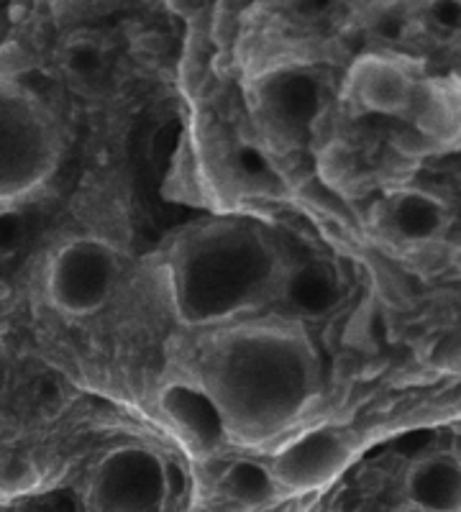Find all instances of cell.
I'll return each mask as SVG.
<instances>
[{
  "instance_id": "1",
  "label": "cell",
  "mask_w": 461,
  "mask_h": 512,
  "mask_svg": "<svg viewBox=\"0 0 461 512\" xmlns=\"http://www.w3.org/2000/svg\"><path fill=\"white\" fill-rule=\"evenodd\" d=\"M116 251L103 239H75L49 267V297L62 313L88 315L103 308L116 282Z\"/></svg>"
},
{
  "instance_id": "2",
  "label": "cell",
  "mask_w": 461,
  "mask_h": 512,
  "mask_svg": "<svg viewBox=\"0 0 461 512\" xmlns=\"http://www.w3.org/2000/svg\"><path fill=\"white\" fill-rule=\"evenodd\" d=\"M167 497L162 461L144 448H116L100 461L93 484L98 512H159Z\"/></svg>"
},
{
  "instance_id": "3",
  "label": "cell",
  "mask_w": 461,
  "mask_h": 512,
  "mask_svg": "<svg viewBox=\"0 0 461 512\" xmlns=\"http://www.w3.org/2000/svg\"><path fill=\"white\" fill-rule=\"evenodd\" d=\"M354 448L351 433L323 425L282 448L272 464V474L277 484L290 492H313L344 472L354 456Z\"/></svg>"
},
{
  "instance_id": "4",
  "label": "cell",
  "mask_w": 461,
  "mask_h": 512,
  "mask_svg": "<svg viewBox=\"0 0 461 512\" xmlns=\"http://www.w3.org/2000/svg\"><path fill=\"white\" fill-rule=\"evenodd\" d=\"M349 90L367 111L395 116L408 113L418 82L405 59L362 57L351 67Z\"/></svg>"
},
{
  "instance_id": "5",
  "label": "cell",
  "mask_w": 461,
  "mask_h": 512,
  "mask_svg": "<svg viewBox=\"0 0 461 512\" xmlns=\"http://www.w3.org/2000/svg\"><path fill=\"white\" fill-rule=\"evenodd\" d=\"M408 113L413 128L433 141L438 149H451L461 141V80L441 77L418 85Z\"/></svg>"
},
{
  "instance_id": "6",
  "label": "cell",
  "mask_w": 461,
  "mask_h": 512,
  "mask_svg": "<svg viewBox=\"0 0 461 512\" xmlns=\"http://www.w3.org/2000/svg\"><path fill=\"white\" fill-rule=\"evenodd\" d=\"M162 408L195 446L211 448L223 438L226 425H223L221 408L213 402L211 395H205L195 387L172 384L162 395Z\"/></svg>"
},
{
  "instance_id": "7",
  "label": "cell",
  "mask_w": 461,
  "mask_h": 512,
  "mask_svg": "<svg viewBox=\"0 0 461 512\" xmlns=\"http://www.w3.org/2000/svg\"><path fill=\"white\" fill-rule=\"evenodd\" d=\"M385 223L397 239L410 244L436 241L446 228V208L426 192H397L385 205Z\"/></svg>"
},
{
  "instance_id": "8",
  "label": "cell",
  "mask_w": 461,
  "mask_h": 512,
  "mask_svg": "<svg viewBox=\"0 0 461 512\" xmlns=\"http://www.w3.org/2000/svg\"><path fill=\"white\" fill-rule=\"evenodd\" d=\"M408 497L433 512H461V461L454 454L418 461L408 474Z\"/></svg>"
},
{
  "instance_id": "9",
  "label": "cell",
  "mask_w": 461,
  "mask_h": 512,
  "mask_svg": "<svg viewBox=\"0 0 461 512\" xmlns=\"http://www.w3.org/2000/svg\"><path fill=\"white\" fill-rule=\"evenodd\" d=\"M223 492L231 500H236L244 507L267 505L277 495V479L272 469L254 461H236L226 474H223Z\"/></svg>"
},
{
  "instance_id": "10",
  "label": "cell",
  "mask_w": 461,
  "mask_h": 512,
  "mask_svg": "<svg viewBox=\"0 0 461 512\" xmlns=\"http://www.w3.org/2000/svg\"><path fill=\"white\" fill-rule=\"evenodd\" d=\"M318 172L323 182L336 190H346L356 180V159L354 152L344 141H331L318 157Z\"/></svg>"
},
{
  "instance_id": "11",
  "label": "cell",
  "mask_w": 461,
  "mask_h": 512,
  "mask_svg": "<svg viewBox=\"0 0 461 512\" xmlns=\"http://www.w3.org/2000/svg\"><path fill=\"white\" fill-rule=\"evenodd\" d=\"M65 70L70 72L77 80H88L95 77L103 67V49L95 44L93 39H85V36H77L67 44L65 49Z\"/></svg>"
},
{
  "instance_id": "12",
  "label": "cell",
  "mask_w": 461,
  "mask_h": 512,
  "mask_svg": "<svg viewBox=\"0 0 461 512\" xmlns=\"http://www.w3.org/2000/svg\"><path fill=\"white\" fill-rule=\"evenodd\" d=\"M39 479L41 474L34 461L24 459V456H13L3 464V500H13L24 492H31L39 484Z\"/></svg>"
},
{
  "instance_id": "13",
  "label": "cell",
  "mask_w": 461,
  "mask_h": 512,
  "mask_svg": "<svg viewBox=\"0 0 461 512\" xmlns=\"http://www.w3.org/2000/svg\"><path fill=\"white\" fill-rule=\"evenodd\" d=\"M433 18L444 29H461V0H436Z\"/></svg>"
},
{
  "instance_id": "14",
  "label": "cell",
  "mask_w": 461,
  "mask_h": 512,
  "mask_svg": "<svg viewBox=\"0 0 461 512\" xmlns=\"http://www.w3.org/2000/svg\"><path fill=\"white\" fill-rule=\"evenodd\" d=\"M134 52L139 54V57H146V59H159V57H164V52H167V39H164L159 31L141 34L139 39L134 41Z\"/></svg>"
},
{
  "instance_id": "15",
  "label": "cell",
  "mask_w": 461,
  "mask_h": 512,
  "mask_svg": "<svg viewBox=\"0 0 461 512\" xmlns=\"http://www.w3.org/2000/svg\"><path fill=\"white\" fill-rule=\"evenodd\" d=\"M167 6H170L172 13L177 16H193L198 11V3L195 0H167Z\"/></svg>"
},
{
  "instance_id": "16",
  "label": "cell",
  "mask_w": 461,
  "mask_h": 512,
  "mask_svg": "<svg viewBox=\"0 0 461 512\" xmlns=\"http://www.w3.org/2000/svg\"><path fill=\"white\" fill-rule=\"evenodd\" d=\"M395 512H433V510H428V507H423V505H418V502H408V505H403V507H397Z\"/></svg>"
}]
</instances>
